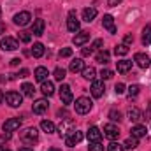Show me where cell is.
<instances>
[{"mask_svg":"<svg viewBox=\"0 0 151 151\" xmlns=\"http://www.w3.org/2000/svg\"><path fill=\"white\" fill-rule=\"evenodd\" d=\"M11 139V132H4L2 134V141H9Z\"/></svg>","mask_w":151,"mask_h":151,"instance_id":"47","label":"cell"},{"mask_svg":"<svg viewBox=\"0 0 151 151\" xmlns=\"http://www.w3.org/2000/svg\"><path fill=\"white\" fill-rule=\"evenodd\" d=\"M114 90H116V93H118V95H121V93H125V90H127V88H125V84H123V83H118V84L114 86Z\"/></svg>","mask_w":151,"mask_h":151,"instance_id":"43","label":"cell"},{"mask_svg":"<svg viewBox=\"0 0 151 151\" xmlns=\"http://www.w3.org/2000/svg\"><path fill=\"white\" fill-rule=\"evenodd\" d=\"M102 25L106 30H109V34H116V27H114V19L111 14H106L104 19H102Z\"/></svg>","mask_w":151,"mask_h":151,"instance_id":"16","label":"cell"},{"mask_svg":"<svg viewBox=\"0 0 151 151\" xmlns=\"http://www.w3.org/2000/svg\"><path fill=\"white\" fill-rule=\"evenodd\" d=\"M49 151H62V150H58V148H51Z\"/></svg>","mask_w":151,"mask_h":151,"instance_id":"55","label":"cell"},{"mask_svg":"<svg viewBox=\"0 0 151 151\" xmlns=\"http://www.w3.org/2000/svg\"><path fill=\"white\" fill-rule=\"evenodd\" d=\"M0 151H5V144H0Z\"/></svg>","mask_w":151,"mask_h":151,"instance_id":"54","label":"cell"},{"mask_svg":"<svg viewBox=\"0 0 151 151\" xmlns=\"http://www.w3.org/2000/svg\"><path fill=\"white\" fill-rule=\"evenodd\" d=\"M60 58H69V56H72V49L70 47H63V49H60Z\"/></svg>","mask_w":151,"mask_h":151,"instance_id":"39","label":"cell"},{"mask_svg":"<svg viewBox=\"0 0 151 151\" xmlns=\"http://www.w3.org/2000/svg\"><path fill=\"white\" fill-rule=\"evenodd\" d=\"M21 127V118H11L4 123V132H12Z\"/></svg>","mask_w":151,"mask_h":151,"instance_id":"14","label":"cell"},{"mask_svg":"<svg viewBox=\"0 0 151 151\" xmlns=\"http://www.w3.org/2000/svg\"><path fill=\"white\" fill-rule=\"evenodd\" d=\"M19 77H27V76H28V69H21V72H19Z\"/></svg>","mask_w":151,"mask_h":151,"instance_id":"49","label":"cell"},{"mask_svg":"<svg viewBox=\"0 0 151 151\" xmlns=\"http://www.w3.org/2000/svg\"><path fill=\"white\" fill-rule=\"evenodd\" d=\"M86 137H88L90 142H100V139H102V132H100V128H97V127H90Z\"/></svg>","mask_w":151,"mask_h":151,"instance_id":"15","label":"cell"},{"mask_svg":"<svg viewBox=\"0 0 151 151\" xmlns=\"http://www.w3.org/2000/svg\"><path fill=\"white\" fill-rule=\"evenodd\" d=\"M88 40H90V34H88V32H81V34H77L74 37L72 42H74L76 46H83V44H86Z\"/></svg>","mask_w":151,"mask_h":151,"instance_id":"23","label":"cell"},{"mask_svg":"<svg viewBox=\"0 0 151 151\" xmlns=\"http://www.w3.org/2000/svg\"><path fill=\"white\" fill-rule=\"evenodd\" d=\"M118 4H121V0H107V5H109V7H114V5H118Z\"/></svg>","mask_w":151,"mask_h":151,"instance_id":"46","label":"cell"},{"mask_svg":"<svg viewBox=\"0 0 151 151\" xmlns=\"http://www.w3.org/2000/svg\"><path fill=\"white\" fill-rule=\"evenodd\" d=\"M139 91H141L139 84H132V86L128 88V97H130V99H135V97L139 95Z\"/></svg>","mask_w":151,"mask_h":151,"instance_id":"35","label":"cell"},{"mask_svg":"<svg viewBox=\"0 0 151 151\" xmlns=\"http://www.w3.org/2000/svg\"><path fill=\"white\" fill-rule=\"evenodd\" d=\"M72 130H74V121H72L70 118H65V119H62V123H60V127H58L60 137H65V135H69Z\"/></svg>","mask_w":151,"mask_h":151,"instance_id":"5","label":"cell"},{"mask_svg":"<svg viewBox=\"0 0 151 151\" xmlns=\"http://www.w3.org/2000/svg\"><path fill=\"white\" fill-rule=\"evenodd\" d=\"M40 128H42L44 132H47V134H53V132H55V123H53V121H47V119H42Z\"/></svg>","mask_w":151,"mask_h":151,"instance_id":"27","label":"cell"},{"mask_svg":"<svg viewBox=\"0 0 151 151\" xmlns=\"http://www.w3.org/2000/svg\"><path fill=\"white\" fill-rule=\"evenodd\" d=\"M95 74H97V70L93 67H84L83 69V77L84 79H95Z\"/></svg>","mask_w":151,"mask_h":151,"instance_id":"33","label":"cell"},{"mask_svg":"<svg viewBox=\"0 0 151 151\" xmlns=\"http://www.w3.org/2000/svg\"><path fill=\"white\" fill-rule=\"evenodd\" d=\"M19 137H21L23 142H27V144H34V142L39 139V130L35 128V127H28V128H25V130L19 134Z\"/></svg>","mask_w":151,"mask_h":151,"instance_id":"1","label":"cell"},{"mask_svg":"<svg viewBox=\"0 0 151 151\" xmlns=\"http://www.w3.org/2000/svg\"><path fill=\"white\" fill-rule=\"evenodd\" d=\"M32 55H34V58H40L42 55H44V44H34V47H32Z\"/></svg>","mask_w":151,"mask_h":151,"instance_id":"25","label":"cell"},{"mask_svg":"<svg viewBox=\"0 0 151 151\" xmlns=\"http://www.w3.org/2000/svg\"><path fill=\"white\" fill-rule=\"evenodd\" d=\"M40 91H42L46 97H51V95L55 93V84H53L51 81H44L42 86H40Z\"/></svg>","mask_w":151,"mask_h":151,"instance_id":"21","label":"cell"},{"mask_svg":"<svg viewBox=\"0 0 151 151\" xmlns=\"http://www.w3.org/2000/svg\"><path fill=\"white\" fill-rule=\"evenodd\" d=\"M74 106H76V113L77 114H88L90 109H91V106H93V102L90 99H86V97H79L76 100Z\"/></svg>","mask_w":151,"mask_h":151,"instance_id":"2","label":"cell"},{"mask_svg":"<svg viewBox=\"0 0 151 151\" xmlns=\"http://www.w3.org/2000/svg\"><path fill=\"white\" fill-rule=\"evenodd\" d=\"M5 102H7L11 107H19L21 102H23V97H21L18 91H7V93H5Z\"/></svg>","mask_w":151,"mask_h":151,"instance_id":"3","label":"cell"},{"mask_svg":"<svg viewBox=\"0 0 151 151\" xmlns=\"http://www.w3.org/2000/svg\"><path fill=\"white\" fill-rule=\"evenodd\" d=\"M109 119L111 121H121V113L119 111H116V109H113V111H109Z\"/></svg>","mask_w":151,"mask_h":151,"instance_id":"37","label":"cell"},{"mask_svg":"<svg viewBox=\"0 0 151 151\" xmlns=\"http://www.w3.org/2000/svg\"><path fill=\"white\" fill-rule=\"evenodd\" d=\"M132 137H135V139H141V137H146V127L144 125H135V127H132Z\"/></svg>","mask_w":151,"mask_h":151,"instance_id":"18","label":"cell"},{"mask_svg":"<svg viewBox=\"0 0 151 151\" xmlns=\"http://www.w3.org/2000/svg\"><path fill=\"white\" fill-rule=\"evenodd\" d=\"M90 90H91V95H93L95 99H100V97L104 95V91H106V88H104V81H93Z\"/></svg>","mask_w":151,"mask_h":151,"instance_id":"11","label":"cell"},{"mask_svg":"<svg viewBox=\"0 0 151 151\" xmlns=\"http://www.w3.org/2000/svg\"><path fill=\"white\" fill-rule=\"evenodd\" d=\"M128 118H130V121H134V123H137V125H139L142 119H146V118H144V113H142L139 107H130V109H128Z\"/></svg>","mask_w":151,"mask_h":151,"instance_id":"10","label":"cell"},{"mask_svg":"<svg viewBox=\"0 0 151 151\" xmlns=\"http://www.w3.org/2000/svg\"><path fill=\"white\" fill-rule=\"evenodd\" d=\"M5 151H11V150H5Z\"/></svg>","mask_w":151,"mask_h":151,"instance_id":"57","label":"cell"},{"mask_svg":"<svg viewBox=\"0 0 151 151\" xmlns=\"http://www.w3.org/2000/svg\"><path fill=\"white\" fill-rule=\"evenodd\" d=\"M19 40L21 42H30L32 40V35L28 32H19Z\"/></svg>","mask_w":151,"mask_h":151,"instance_id":"40","label":"cell"},{"mask_svg":"<svg viewBox=\"0 0 151 151\" xmlns=\"http://www.w3.org/2000/svg\"><path fill=\"white\" fill-rule=\"evenodd\" d=\"M128 51H130V49H128V46H127V44H118V46L114 47V53H116V56H125Z\"/></svg>","mask_w":151,"mask_h":151,"instance_id":"28","label":"cell"},{"mask_svg":"<svg viewBox=\"0 0 151 151\" xmlns=\"http://www.w3.org/2000/svg\"><path fill=\"white\" fill-rule=\"evenodd\" d=\"M151 116V102H150V109H148V113H146V118H150Z\"/></svg>","mask_w":151,"mask_h":151,"instance_id":"52","label":"cell"},{"mask_svg":"<svg viewBox=\"0 0 151 151\" xmlns=\"http://www.w3.org/2000/svg\"><path fill=\"white\" fill-rule=\"evenodd\" d=\"M4 32H5V25H4V23H2V21H0V35H2V34H4Z\"/></svg>","mask_w":151,"mask_h":151,"instance_id":"51","label":"cell"},{"mask_svg":"<svg viewBox=\"0 0 151 151\" xmlns=\"http://www.w3.org/2000/svg\"><path fill=\"white\" fill-rule=\"evenodd\" d=\"M21 90H23L25 97H34V93H35V88H34V84H30V83H25V84L21 86Z\"/></svg>","mask_w":151,"mask_h":151,"instance_id":"30","label":"cell"},{"mask_svg":"<svg viewBox=\"0 0 151 151\" xmlns=\"http://www.w3.org/2000/svg\"><path fill=\"white\" fill-rule=\"evenodd\" d=\"M88 151H104V144H100V142H90Z\"/></svg>","mask_w":151,"mask_h":151,"instance_id":"38","label":"cell"},{"mask_svg":"<svg viewBox=\"0 0 151 151\" xmlns=\"http://www.w3.org/2000/svg\"><path fill=\"white\" fill-rule=\"evenodd\" d=\"M18 151H34V150H32L30 146H23V148H19Z\"/></svg>","mask_w":151,"mask_h":151,"instance_id":"50","label":"cell"},{"mask_svg":"<svg viewBox=\"0 0 151 151\" xmlns=\"http://www.w3.org/2000/svg\"><path fill=\"white\" fill-rule=\"evenodd\" d=\"M34 76H35V79H37V81L44 83V81H47L49 70H47L46 67H37V69H35V72H34Z\"/></svg>","mask_w":151,"mask_h":151,"instance_id":"19","label":"cell"},{"mask_svg":"<svg viewBox=\"0 0 151 151\" xmlns=\"http://www.w3.org/2000/svg\"><path fill=\"white\" fill-rule=\"evenodd\" d=\"M30 19H32V14H30L28 11H21V12H18V14L14 16V23H16L18 27H27V25L30 23Z\"/></svg>","mask_w":151,"mask_h":151,"instance_id":"8","label":"cell"},{"mask_svg":"<svg viewBox=\"0 0 151 151\" xmlns=\"http://www.w3.org/2000/svg\"><path fill=\"white\" fill-rule=\"evenodd\" d=\"M134 62H135L141 69H148V67L151 65V60H150V56H148L146 53H135Z\"/></svg>","mask_w":151,"mask_h":151,"instance_id":"9","label":"cell"},{"mask_svg":"<svg viewBox=\"0 0 151 151\" xmlns=\"http://www.w3.org/2000/svg\"><path fill=\"white\" fill-rule=\"evenodd\" d=\"M109 58H111V55H109V51H100L99 55H97V62L99 63H109Z\"/></svg>","mask_w":151,"mask_h":151,"instance_id":"29","label":"cell"},{"mask_svg":"<svg viewBox=\"0 0 151 151\" xmlns=\"http://www.w3.org/2000/svg\"><path fill=\"white\" fill-rule=\"evenodd\" d=\"M123 150H125V146L119 144V142H114V141H111V144L107 146V151H123Z\"/></svg>","mask_w":151,"mask_h":151,"instance_id":"36","label":"cell"},{"mask_svg":"<svg viewBox=\"0 0 151 151\" xmlns=\"http://www.w3.org/2000/svg\"><path fill=\"white\" fill-rule=\"evenodd\" d=\"M83 137H84V135H83V132H79V130H76V128H74L69 135H65V144H67L69 148H72V146H76L77 142H81V141H83Z\"/></svg>","mask_w":151,"mask_h":151,"instance_id":"4","label":"cell"},{"mask_svg":"<svg viewBox=\"0 0 151 151\" xmlns=\"http://www.w3.org/2000/svg\"><path fill=\"white\" fill-rule=\"evenodd\" d=\"M0 47L4 49V51H16L18 47H19V44H18V40L12 37H4L0 40Z\"/></svg>","mask_w":151,"mask_h":151,"instance_id":"7","label":"cell"},{"mask_svg":"<svg viewBox=\"0 0 151 151\" xmlns=\"http://www.w3.org/2000/svg\"><path fill=\"white\" fill-rule=\"evenodd\" d=\"M142 44H144V46H150L151 44V25H148V27L142 30Z\"/></svg>","mask_w":151,"mask_h":151,"instance_id":"26","label":"cell"},{"mask_svg":"<svg viewBox=\"0 0 151 151\" xmlns=\"http://www.w3.org/2000/svg\"><path fill=\"white\" fill-rule=\"evenodd\" d=\"M123 146H125V150H135V148L139 146V142H137V139H135V137H128V139L125 141V144H123Z\"/></svg>","mask_w":151,"mask_h":151,"instance_id":"32","label":"cell"},{"mask_svg":"<svg viewBox=\"0 0 151 151\" xmlns=\"http://www.w3.org/2000/svg\"><path fill=\"white\" fill-rule=\"evenodd\" d=\"M81 55L83 56H90V55H93V47L90 46V47H83L81 49Z\"/></svg>","mask_w":151,"mask_h":151,"instance_id":"44","label":"cell"},{"mask_svg":"<svg viewBox=\"0 0 151 151\" xmlns=\"http://www.w3.org/2000/svg\"><path fill=\"white\" fill-rule=\"evenodd\" d=\"M69 69H70V72H83V69H84V62H83V60H81V58H76V60H72V62H70V67H69Z\"/></svg>","mask_w":151,"mask_h":151,"instance_id":"22","label":"cell"},{"mask_svg":"<svg viewBox=\"0 0 151 151\" xmlns=\"http://www.w3.org/2000/svg\"><path fill=\"white\" fill-rule=\"evenodd\" d=\"M4 99H5V95H4V93L0 91V104H2V100H4Z\"/></svg>","mask_w":151,"mask_h":151,"instance_id":"53","label":"cell"},{"mask_svg":"<svg viewBox=\"0 0 151 151\" xmlns=\"http://www.w3.org/2000/svg\"><path fill=\"white\" fill-rule=\"evenodd\" d=\"M47 107H49V104H47V100L46 99H39L34 102V106H32V111L35 114H44L47 111Z\"/></svg>","mask_w":151,"mask_h":151,"instance_id":"12","label":"cell"},{"mask_svg":"<svg viewBox=\"0 0 151 151\" xmlns=\"http://www.w3.org/2000/svg\"><path fill=\"white\" fill-rule=\"evenodd\" d=\"M95 18H97V9H95V7H86V9L83 11V19H84V21L90 23V21H93Z\"/></svg>","mask_w":151,"mask_h":151,"instance_id":"20","label":"cell"},{"mask_svg":"<svg viewBox=\"0 0 151 151\" xmlns=\"http://www.w3.org/2000/svg\"><path fill=\"white\" fill-rule=\"evenodd\" d=\"M100 77H102V79H111V77H113V70H109V69H102Z\"/></svg>","mask_w":151,"mask_h":151,"instance_id":"41","label":"cell"},{"mask_svg":"<svg viewBox=\"0 0 151 151\" xmlns=\"http://www.w3.org/2000/svg\"><path fill=\"white\" fill-rule=\"evenodd\" d=\"M60 99H62V104H65V106H69V104H72V91H70V86L69 84H62L60 86Z\"/></svg>","mask_w":151,"mask_h":151,"instance_id":"6","label":"cell"},{"mask_svg":"<svg viewBox=\"0 0 151 151\" xmlns=\"http://www.w3.org/2000/svg\"><path fill=\"white\" fill-rule=\"evenodd\" d=\"M53 76H55V79H56V81H63V79H65V69L56 67V69H55V72H53Z\"/></svg>","mask_w":151,"mask_h":151,"instance_id":"34","label":"cell"},{"mask_svg":"<svg viewBox=\"0 0 151 151\" xmlns=\"http://www.w3.org/2000/svg\"><path fill=\"white\" fill-rule=\"evenodd\" d=\"M104 135H106L107 139L114 141V139H118V137H119V128H118V127H114L113 123H109V125H106V127H104Z\"/></svg>","mask_w":151,"mask_h":151,"instance_id":"13","label":"cell"},{"mask_svg":"<svg viewBox=\"0 0 151 151\" xmlns=\"http://www.w3.org/2000/svg\"><path fill=\"white\" fill-rule=\"evenodd\" d=\"M0 14H2V9H0Z\"/></svg>","mask_w":151,"mask_h":151,"instance_id":"56","label":"cell"},{"mask_svg":"<svg viewBox=\"0 0 151 151\" xmlns=\"http://www.w3.org/2000/svg\"><path fill=\"white\" fill-rule=\"evenodd\" d=\"M102 46H104V40H102V39H97V40H93V44H91L93 49H104Z\"/></svg>","mask_w":151,"mask_h":151,"instance_id":"42","label":"cell"},{"mask_svg":"<svg viewBox=\"0 0 151 151\" xmlns=\"http://www.w3.org/2000/svg\"><path fill=\"white\" fill-rule=\"evenodd\" d=\"M19 62H21L19 58H12V60H11V65H12V67H16V65H19Z\"/></svg>","mask_w":151,"mask_h":151,"instance_id":"48","label":"cell"},{"mask_svg":"<svg viewBox=\"0 0 151 151\" xmlns=\"http://www.w3.org/2000/svg\"><path fill=\"white\" fill-rule=\"evenodd\" d=\"M132 42H134V37H132L130 34H128V35H125V42H123V44H127V46H130Z\"/></svg>","mask_w":151,"mask_h":151,"instance_id":"45","label":"cell"},{"mask_svg":"<svg viewBox=\"0 0 151 151\" xmlns=\"http://www.w3.org/2000/svg\"><path fill=\"white\" fill-rule=\"evenodd\" d=\"M130 69H132V60H121V62H118V72L125 74Z\"/></svg>","mask_w":151,"mask_h":151,"instance_id":"24","label":"cell"},{"mask_svg":"<svg viewBox=\"0 0 151 151\" xmlns=\"http://www.w3.org/2000/svg\"><path fill=\"white\" fill-rule=\"evenodd\" d=\"M79 21L77 19H74V18H69L67 19V28H69V32H77L79 30Z\"/></svg>","mask_w":151,"mask_h":151,"instance_id":"31","label":"cell"},{"mask_svg":"<svg viewBox=\"0 0 151 151\" xmlns=\"http://www.w3.org/2000/svg\"><path fill=\"white\" fill-rule=\"evenodd\" d=\"M44 27H46L44 19H35V21H34V25H32V34H34V35H37V37H40V35L44 34Z\"/></svg>","mask_w":151,"mask_h":151,"instance_id":"17","label":"cell"}]
</instances>
